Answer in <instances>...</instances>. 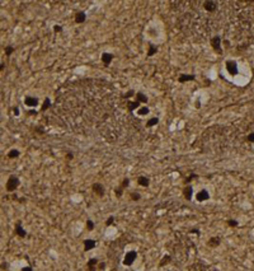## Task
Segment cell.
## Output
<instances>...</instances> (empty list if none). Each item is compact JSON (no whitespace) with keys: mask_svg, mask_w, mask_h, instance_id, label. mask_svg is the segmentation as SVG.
<instances>
[{"mask_svg":"<svg viewBox=\"0 0 254 271\" xmlns=\"http://www.w3.org/2000/svg\"><path fill=\"white\" fill-rule=\"evenodd\" d=\"M13 52H14V47H13V46L9 45V46L5 47V55H7V56H10Z\"/></svg>","mask_w":254,"mask_h":271,"instance_id":"4dcf8cb0","label":"cell"},{"mask_svg":"<svg viewBox=\"0 0 254 271\" xmlns=\"http://www.w3.org/2000/svg\"><path fill=\"white\" fill-rule=\"evenodd\" d=\"M127 107H128V111L130 112H134L135 110H138L140 108V102L138 101H128L127 102Z\"/></svg>","mask_w":254,"mask_h":271,"instance_id":"ac0fdd59","label":"cell"},{"mask_svg":"<svg viewBox=\"0 0 254 271\" xmlns=\"http://www.w3.org/2000/svg\"><path fill=\"white\" fill-rule=\"evenodd\" d=\"M85 227H87V231H89V232L94 231V223L91 222L90 219H88V220H87V223H85Z\"/></svg>","mask_w":254,"mask_h":271,"instance_id":"f546056e","label":"cell"},{"mask_svg":"<svg viewBox=\"0 0 254 271\" xmlns=\"http://www.w3.org/2000/svg\"><path fill=\"white\" fill-rule=\"evenodd\" d=\"M4 69H5V64H4V63H1V64H0V71H3Z\"/></svg>","mask_w":254,"mask_h":271,"instance_id":"f6af8a7d","label":"cell"},{"mask_svg":"<svg viewBox=\"0 0 254 271\" xmlns=\"http://www.w3.org/2000/svg\"><path fill=\"white\" fill-rule=\"evenodd\" d=\"M196 79V75L194 74H181L178 76V82L179 83H187V82H193Z\"/></svg>","mask_w":254,"mask_h":271,"instance_id":"4fadbf2b","label":"cell"},{"mask_svg":"<svg viewBox=\"0 0 254 271\" xmlns=\"http://www.w3.org/2000/svg\"><path fill=\"white\" fill-rule=\"evenodd\" d=\"M207 200H210V193H208V191L207 190H200L198 192L196 193V201L197 202H205V201H207Z\"/></svg>","mask_w":254,"mask_h":271,"instance_id":"52a82bcc","label":"cell"},{"mask_svg":"<svg viewBox=\"0 0 254 271\" xmlns=\"http://www.w3.org/2000/svg\"><path fill=\"white\" fill-rule=\"evenodd\" d=\"M150 113V108L147 107V106H142V107H140L137 110V115L138 116H146V115Z\"/></svg>","mask_w":254,"mask_h":271,"instance_id":"7402d4cb","label":"cell"},{"mask_svg":"<svg viewBox=\"0 0 254 271\" xmlns=\"http://www.w3.org/2000/svg\"><path fill=\"white\" fill-rule=\"evenodd\" d=\"M137 258V252L136 251H128L123 257V265L125 266H131Z\"/></svg>","mask_w":254,"mask_h":271,"instance_id":"277c9868","label":"cell"},{"mask_svg":"<svg viewBox=\"0 0 254 271\" xmlns=\"http://www.w3.org/2000/svg\"><path fill=\"white\" fill-rule=\"evenodd\" d=\"M221 243V238L220 237H211L207 242V246L211 247V248H216V247L220 246Z\"/></svg>","mask_w":254,"mask_h":271,"instance_id":"9a60e30c","label":"cell"},{"mask_svg":"<svg viewBox=\"0 0 254 271\" xmlns=\"http://www.w3.org/2000/svg\"><path fill=\"white\" fill-rule=\"evenodd\" d=\"M65 158H66L67 160H73V159H74V154H73L71 152H67L66 155H65Z\"/></svg>","mask_w":254,"mask_h":271,"instance_id":"f35d334b","label":"cell"},{"mask_svg":"<svg viewBox=\"0 0 254 271\" xmlns=\"http://www.w3.org/2000/svg\"><path fill=\"white\" fill-rule=\"evenodd\" d=\"M158 123H159V119H158V117H151V119L146 122V126H147V127H154V126H156Z\"/></svg>","mask_w":254,"mask_h":271,"instance_id":"d4e9b609","label":"cell"},{"mask_svg":"<svg viewBox=\"0 0 254 271\" xmlns=\"http://www.w3.org/2000/svg\"><path fill=\"white\" fill-rule=\"evenodd\" d=\"M130 199H131L132 201H138V200H141V195L135 191V192H131V193H130Z\"/></svg>","mask_w":254,"mask_h":271,"instance_id":"4316f807","label":"cell"},{"mask_svg":"<svg viewBox=\"0 0 254 271\" xmlns=\"http://www.w3.org/2000/svg\"><path fill=\"white\" fill-rule=\"evenodd\" d=\"M217 3L216 1H212V0H207V1H205L203 3V8H205V10L206 11H215L216 10V8H217Z\"/></svg>","mask_w":254,"mask_h":271,"instance_id":"7c38bea8","label":"cell"},{"mask_svg":"<svg viewBox=\"0 0 254 271\" xmlns=\"http://www.w3.org/2000/svg\"><path fill=\"white\" fill-rule=\"evenodd\" d=\"M194 106H196V108H201V101L200 99H197L196 103H194Z\"/></svg>","mask_w":254,"mask_h":271,"instance_id":"ee69618b","label":"cell"},{"mask_svg":"<svg viewBox=\"0 0 254 271\" xmlns=\"http://www.w3.org/2000/svg\"><path fill=\"white\" fill-rule=\"evenodd\" d=\"M75 23L76 24H81V23H84L85 20H87V13L85 11H78V13L75 14Z\"/></svg>","mask_w":254,"mask_h":271,"instance_id":"5bb4252c","label":"cell"},{"mask_svg":"<svg viewBox=\"0 0 254 271\" xmlns=\"http://www.w3.org/2000/svg\"><path fill=\"white\" fill-rule=\"evenodd\" d=\"M158 54V46L153 45V43H149V49H147V57H151L154 55Z\"/></svg>","mask_w":254,"mask_h":271,"instance_id":"d6986e66","label":"cell"},{"mask_svg":"<svg viewBox=\"0 0 254 271\" xmlns=\"http://www.w3.org/2000/svg\"><path fill=\"white\" fill-rule=\"evenodd\" d=\"M247 140L249 141V143H254V132H250L249 135L247 136Z\"/></svg>","mask_w":254,"mask_h":271,"instance_id":"74e56055","label":"cell"},{"mask_svg":"<svg viewBox=\"0 0 254 271\" xmlns=\"http://www.w3.org/2000/svg\"><path fill=\"white\" fill-rule=\"evenodd\" d=\"M20 155V152L18 149H10L9 152H8V155L7 157L9 158V159H15V158H18Z\"/></svg>","mask_w":254,"mask_h":271,"instance_id":"44dd1931","label":"cell"},{"mask_svg":"<svg viewBox=\"0 0 254 271\" xmlns=\"http://www.w3.org/2000/svg\"><path fill=\"white\" fill-rule=\"evenodd\" d=\"M34 131H36L37 132V134H40V135H43V134H45V130H43V127H41V126H38V127H36V129H34Z\"/></svg>","mask_w":254,"mask_h":271,"instance_id":"8d00e7d4","label":"cell"},{"mask_svg":"<svg viewBox=\"0 0 254 271\" xmlns=\"http://www.w3.org/2000/svg\"><path fill=\"white\" fill-rule=\"evenodd\" d=\"M19 108L18 107H13V115L14 116H19Z\"/></svg>","mask_w":254,"mask_h":271,"instance_id":"b9f144b4","label":"cell"},{"mask_svg":"<svg viewBox=\"0 0 254 271\" xmlns=\"http://www.w3.org/2000/svg\"><path fill=\"white\" fill-rule=\"evenodd\" d=\"M226 223H227V225L231 227V228H236V227L239 225V222L238 220H235V219H229Z\"/></svg>","mask_w":254,"mask_h":271,"instance_id":"f1b7e54d","label":"cell"},{"mask_svg":"<svg viewBox=\"0 0 254 271\" xmlns=\"http://www.w3.org/2000/svg\"><path fill=\"white\" fill-rule=\"evenodd\" d=\"M52 29H54L55 33H61V32H62V27H61L60 24H55V26H54V28H52Z\"/></svg>","mask_w":254,"mask_h":271,"instance_id":"d590c367","label":"cell"},{"mask_svg":"<svg viewBox=\"0 0 254 271\" xmlns=\"http://www.w3.org/2000/svg\"><path fill=\"white\" fill-rule=\"evenodd\" d=\"M27 115H28V116H37L38 111H36L34 108H29V110L27 111Z\"/></svg>","mask_w":254,"mask_h":271,"instance_id":"e575fe53","label":"cell"},{"mask_svg":"<svg viewBox=\"0 0 254 271\" xmlns=\"http://www.w3.org/2000/svg\"><path fill=\"white\" fill-rule=\"evenodd\" d=\"M91 191H93L94 195H97L98 197H103L105 193L104 186H103L102 183H99V182H94V183L91 185Z\"/></svg>","mask_w":254,"mask_h":271,"instance_id":"5b68a950","label":"cell"},{"mask_svg":"<svg viewBox=\"0 0 254 271\" xmlns=\"http://www.w3.org/2000/svg\"><path fill=\"white\" fill-rule=\"evenodd\" d=\"M137 183L142 187H149L150 186V179L146 176H138L137 177Z\"/></svg>","mask_w":254,"mask_h":271,"instance_id":"e0dca14e","label":"cell"},{"mask_svg":"<svg viewBox=\"0 0 254 271\" xmlns=\"http://www.w3.org/2000/svg\"><path fill=\"white\" fill-rule=\"evenodd\" d=\"M134 96H136V92H135V90L134 89H130L128 90V92H127L126 94H125V96H123V98H131V97H134Z\"/></svg>","mask_w":254,"mask_h":271,"instance_id":"1f68e13d","label":"cell"},{"mask_svg":"<svg viewBox=\"0 0 254 271\" xmlns=\"http://www.w3.org/2000/svg\"><path fill=\"white\" fill-rule=\"evenodd\" d=\"M83 246H84V251H91V249H94L97 247V242L94 239H90V238H88V239L83 241Z\"/></svg>","mask_w":254,"mask_h":271,"instance_id":"ba28073f","label":"cell"},{"mask_svg":"<svg viewBox=\"0 0 254 271\" xmlns=\"http://www.w3.org/2000/svg\"><path fill=\"white\" fill-rule=\"evenodd\" d=\"M189 233H194V234L200 235V234H201V232H200V229H197V228H193V229H191V231H189Z\"/></svg>","mask_w":254,"mask_h":271,"instance_id":"60d3db41","label":"cell"},{"mask_svg":"<svg viewBox=\"0 0 254 271\" xmlns=\"http://www.w3.org/2000/svg\"><path fill=\"white\" fill-rule=\"evenodd\" d=\"M172 261V257H170V255H165L163 258H161V261L159 262V267H163L165 265H168L169 262Z\"/></svg>","mask_w":254,"mask_h":271,"instance_id":"603a6c76","label":"cell"},{"mask_svg":"<svg viewBox=\"0 0 254 271\" xmlns=\"http://www.w3.org/2000/svg\"><path fill=\"white\" fill-rule=\"evenodd\" d=\"M23 103H24V104L27 106V107H29V108H34V107H37V106H38L40 101H38L37 97L27 96L24 99H23Z\"/></svg>","mask_w":254,"mask_h":271,"instance_id":"8992f818","label":"cell"},{"mask_svg":"<svg viewBox=\"0 0 254 271\" xmlns=\"http://www.w3.org/2000/svg\"><path fill=\"white\" fill-rule=\"evenodd\" d=\"M98 264H99L98 258H97V257H91L90 260L87 262L88 271H97V270H98Z\"/></svg>","mask_w":254,"mask_h":271,"instance_id":"9c48e42d","label":"cell"},{"mask_svg":"<svg viewBox=\"0 0 254 271\" xmlns=\"http://www.w3.org/2000/svg\"><path fill=\"white\" fill-rule=\"evenodd\" d=\"M123 190H125V188H123L122 186L116 187V188H114V195H116L117 197H121V196L123 195Z\"/></svg>","mask_w":254,"mask_h":271,"instance_id":"83f0119b","label":"cell"},{"mask_svg":"<svg viewBox=\"0 0 254 271\" xmlns=\"http://www.w3.org/2000/svg\"><path fill=\"white\" fill-rule=\"evenodd\" d=\"M19 185H20L19 178L17 177V176L11 175V176H9V178H8L7 183H5V188H7L8 192H14V191H15L17 188L19 187Z\"/></svg>","mask_w":254,"mask_h":271,"instance_id":"6da1fadb","label":"cell"},{"mask_svg":"<svg viewBox=\"0 0 254 271\" xmlns=\"http://www.w3.org/2000/svg\"><path fill=\"white\" fill-rule=\"evenodd\" d=\"M105 269V262H100L99 261V264H98V270L99 271H103Z\"/></svg>","mask_w":254,"mask_h":271,"instance_id":"ab89813d","label":"cell"},{"mask_svg":"<svg viewBox=\"0 0 254 271\" xmlns=\"http://www.w3.org/2000/svg\"><path fill=\"white\" fill-rule=\"evenodd\" d=\"M211 47L214 49V51L218 55H222V49H221V37L220 36H214L210 40Z\"/></svg>","mask_w":254,"mask_h":271,"instance_id":"3957f363","label":"cell"},{"mask_svg":"<svg viewBox=\"0 0 254 271\" xmlns=\"http://www.w3.org/2000/svg\"><path fill=\"white\" fill-rule=\"evenodd\" d=\"M183 196H184V199L185 200H192V196H193V188H192V186H185L184 188H183Z\"/></svg>","mask_w":254,"mask_h":271,"instance_id":"2e32d148","label":"cell"},{"mask_svg":"<svg viewBox=\"0 0 254 271\" xmlns=\"http://www.w3.org/2000/svg\"><path fill=\"white\" fill-rule=\"evenodd\" d=\"M22 271H33V269H32L31 266H26V267H23Z\"/></svg>","mask_w":254,"mask_h":271,"instance_id":"7bdbcfd3","label":"cell"},{"mask_svg":"<svg viewBox=\"0 0 254 271\" xmlns=\"http://www.w3.org/2000/svg\"><path fill=\"white\" fill-rule=\"evenodd\" d=\"M14 231H15V234L18 235V237H20V238L27 237V231H26V229L22 227V223H20V222H18L15 225H14Z\"/></svg>","mask_w":254,"mask_h":271,"instance_id":"30bf717a","label":"cell"},{"mask_svg":"<svg viewBox=\"0 0 254 271\" xmlns=\"http://www.w3.org/2000/svg\"><path fill=\"white\" fill-rule=\"evenodd\" d=\"M225 67H226L227 73H229L230 75H232V76L238 75L239 67H238V63H236L235 60H227L225 63Z\"/></svg>","mask_w":254,"mask_h":271,"instance_id":"7a4b0ae2","label":"cell"},{"mask_svg":"<svg viewBox=\"0 0 254 271\" xmlns=\"http://www.w3.org/2000/svg\"><path fill=\"white\" fill-rule=\"evenodd\" d=\"M50 107H51V99H50V98H45V101H43V103H42V107H41V111H42V112H45V111H47Z\"/></svg>","mask_w":254,"mask_h":271,"instance_id":"cb8c5ba5","label":"cell"},{"mask_svg":"<svg viewBox=\"0 0 254 271\" xmlns=\"http://www.w3.org/2000/svg\"><path fill=\"white\" fill-rule=\"evenodd\" d=\"M113 223H114V216H113V215H111V216H108V218H107V220H105V227L112 225Z\"/></svg>","mask_w":254,"mask_h":271,"instance_id":"d6a6232c","label":"cell"},{"mask_svg":"<svg viewBox=\"0 0 254 271\" xmlns=\"http://www.w3.org/2000/svg\"><path fill=\"white\" fill-rule=\"evenodd\" d=\"M113 59H114V56H113V54H111V52H103L102 56H100L102 63L104 64V65H107V66L113 61Z\"/></svg>","mask_w":254,"mask_h":271,"instance_id":"8fae6325","label":"cell"},{"mask_svg":"<svg viewBox=\"0 0 254 271\" xmlns=\"http://www.w3.org/2000/svg\"><path fill=\"white\" fill-rule=\"evenodd\" d=\"M198 177H200V176L197 175V173H191L189 176H187V177H185V179H184V183H185V185H188V183H189V182H192V181H193V179H197Z\"/></svg>","mask_w":254,"mask_h":271,"instance_id":"484cf974","label":"cell"},{"mask_svg":"<svg viewBox=\"0 0 254 271\" xmlns=\"http://www.w3.org/2000/svg\"><path fill=\"white\" fill-rule=\"evenodd\" d=\"M121 186H122L123 188H127L130 186V178L128 177H126V178H123V181H122V183H121Z\"/></svg>","mask_w":254,"mask_h":271,"instance_id":"836d02e7","label":"cell"},{"mask_svg":"<svg viewBox=\"0 0 254 271\" xmlns=\"http://www.w3.org/2000/svg\"><path fill=\"white\" fill-rule=\"evenodd\" d=\"M135 98H136V101H138L140 103H147V101H149L147 96H145L142 92H137L136 96H135Z\"/></svg>","mask_w":254,"mask_h":271,"instance_id":"ffe728a7","label":"cell"}]
</instances>
